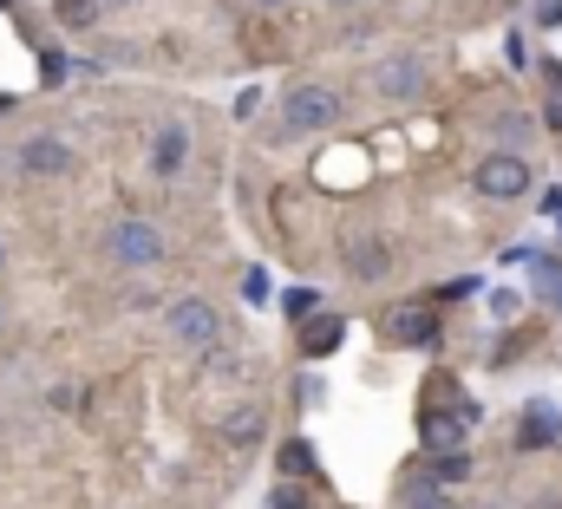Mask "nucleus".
Here are the masks:
<instances>
[{
    "label": "nucleus",
    "mask_w": 562,
    "mask_h": 509,
    "mask_svg": "<svg viewBox=\"0 0 562 509\" xmlns=\"http://www.w3.org/2000/svg\"><path fill=\"white\" fill-rule=\"evenodd\" d=\"M439 294H426V301H393V307H380V320H373V334H380V347H399V353H426V347H439Z\"/></svg>",
    "instance_id": "nucleus-1"
},
{
    "label": "nucleus",
    "mask_w": 562,
    "mask_h": 509,
    "mask_svg": "<svg viewBox=\"0 0 562 509\" xmlns=\"http://www.w3.org/2000/svg\"><path fill=\"white\" fill-rule=\"evenodd\" d=\"M334 124H340V92L334 85H295L275 105V137H314V131H334Z\"/></svg>",
    "instance_id": "nucleus-2"
},
{
    "label": "nucleus",
    "mask_w": 562,
    "mask_h": 509,
    "mask_svg": "<svg viewBox=\"0 0 562 509\" xmlns=\"http://www.w3.org/2000/svg\"><path fill=\"white\" fill-rule=\"evenodd\" d=\"M105 255H111L118 268H157V262L170 255V242H164V229H157V222H144V216H124V222H111V235H105Z\"/></svg>",
    "instance_id": "nucleus-3"
},
{
    "label": "nucleus",
    "mask_w": 562,
    "mask_h": 509,
    "mask_svg": "<svg viewBox=\"0 0 562 509\" xmlns=\"http://www.w3.org/2000/svg\"><path fill=\"white\" fill-rule=\"evenodd\" d=\"M367 85H373V98L406 105V98H419V92L432 85V59H426V52H393V59H380V65L367 72Z\"/></svg>",
    "instance_id": "nucleus-4"
},
{
    "label": "nucleus",
    "mask_w": 562,
    "mask_h": 509,
    "mask_svg": "<svg viewBox=\"0 0 562 509\" xmlns=\"http://www.w3.org/2000/svg\"><path fill=\"white\" fill-rule=\"evenodd\" d=\"M170 340L177 347H196V353H216L223 347V314L210 301H170Z\"/></svg>",
    "instance_id": "nucleus-5"
},
{
    "label": "nucleus",
    "mask_w": 562,
    "mask_h": 509,
    "mask_svg": "<svg viewBox=\"0 0 562 509\" xmlns=\"http://www.w3.org/2000/svg\"><path fill=\"white\" fill-rule=\"evenodd\" d=\"M471 183H478V196H491V203H517V196L530 190V163H524L517 150H491Z\"/></svg>",
    "instance_id": "nucleus-6"
},
{
    "label": "nucleus",
    "mask_w": 562,
    "mask_h": 509,
    "mask_svg": "<svg viewBox=\"0 0 562 509\" xmlns=\"http://www.w3.org/2000/svg\"><path fill=\"white\" fill-rule=\"evenodd\" d=\"M20 170H26V177H72V170H79V150H72L65 137L39 131V137L20 144Z\"/></svg>",
    "instance_id": "nucleus-7"
},
{
    "label": "nucleus",
    "mask_w": 562,
    "mask_h": 509,
    "mask_svg": "<svg viewBox=\"0 0 562 509\" xmlns=\"http://www.w3.org/2000/svg\"><path fill=\"white\" fill-rule=\"evenodd\" d=\"M550 445H562L557 399H530V412H524V425H517V451H550Z\"/></svg>",
    "instance_id": "nucleus-8"
},
{
    "label": "nucleus",
    "mask_w": 562,
    "mask_h": 509,
    "mask_svg": "<svg viewBox=\"0 0 562 509\" xmlns=\"http://www.w3.org/2000/svg\"><path fill=\"white\" fill-rule=\"evenodd\" d=\"M295 340H301V353H308V360H327V353H340V340H347V320L321 307V314H308V320H301V334H295Z\"/></svg>",
    "instance_id": "nucleus-9"
},
{
    "label": "nucleus",
    "mask_w": 562,
    "mask_h": 509,
    "mask_svg": "<svg viewBox=\"0 0 562 509\" xmlns=\"http://www.w3.org/2000/svg\"><path fill=\"white\" fill-rule=\"evenodd\" d=\"M347 268H354V281H386V268H393L386 235H354L347 242Z\"/></svg>",
    "instance_id": "nucleus-10"
},
{
    "label": "nucleus",
    "mask_w": 562,
    "mask_h": 509,
    "mask_svg": "<svg viewBox=\"0 0 562 509\" xmlns=\"http://www.w3.org/2000/svg\"><path fill=\"white\" fill-rule=\"evenodd\" d=\"M183 163H190V131H183V124H164V131L151 137V170H157V177L170 183V177H177Z\"/></svg>",
    "instance_id": "nucleus-11"
},
{
    "label": "nucleus",
    "mask_w": 562,
    "mask_h": 509,
    "mask_svg": "<svg viewBox=\"0 0 562 509\" xmlns=\"http://www.w3.org/2000/svg\"><path fill=\"white\" fill-rule=\"evenodd\" d=\"M399 504H406V509H458V504H452V490H445V484H439L432 471H426V477H406Z\"/></svg>",
    "instance_id": "nucleus-12"
},
{
    "label": "nucleus",
    "mask_w": 562,
    "mask_h": 509,
    "mask_svg": "<svg viewBox=\"0 0 562 509\" xmlns=\"http://www.w3.org/2000/svg\"><path fill=\"white\" fill-rule=\"evenodd\" d=\"M52 13H59V26H65V33H92V26H98V13H105V0H52Z\"/></svg>",
    "instance_id": "nucleus-13"
},
{
    "label": "nucleus",
    "mask_w": 562,
    "mask_h": 509,
    "mask_svg": "<svg viewBox=\"0 0 562 509\" xmlns=\"http://www.w3.org/2000/svg\"><path fill=\"white\" fill-rule=\"evenodd\" d=\"M223 438L229 445H255L262 438V405H236V419L223 425Z\"/></svg>",
    "instance_id": "nucleus-14"
},
{
    "label": "nucleus",
    "mask_w": 562,
    "mask_h": 509,
    "mask_svg": "<svg viewBox=\"0 0 562 509\" xmlns=\"http://www.w3.org/2000/svg\"><path fill=\"white\" fill-rule=\"evenodd\" d=\"M282 471H288V477H314V471H321V464H314V445H308V438H288V445H282Z\"/></svg>",
    "instance_id": "nucleus-15"
},
{
    "label": "nucleus",
    "mask_w": 562,
    "mask_h": 509,
    "mask_svg": "<svg viewBox=\"0 0 562 509\" xmlns=\"http://www.w3.org/2000/svg\"><path fill=\"white\" fill-rule=\"evenodd\" d=\"M426 471H432L439 484H465V477H471V458H465V451H432Z\"/></svg>",
    "instance_id": "nucleus-16"
},
{
    "label": "nucleus",
    "mask_w": 562,
    "mask_h": 509,
    "mask_svg": "<svg viewBox=\"0 0 562 509\" xmlns=\"http://www.w3.org/2000/svg\"><path fill=\"white\" fill-rule=\"evenodd\" d=\"M530 281H537L543 301H562V262L557 255H537V262H530Z\"/></svg>",
    "instance_id": "nucleus-17"
},
{
    "label": "nucleus",
    "mask_w": 562,
    "mask_h": 509,
    "mask_svg": "<svg viewBox=\"0 0 562 509\" xmlns=\"http://www.w3.org/2000/svg\"><path fill=\"white\" fill-rule=\"evenodd\" d=\"M282 314L301 327L308 314H321V288H288V294H282Z\"/></svg>",
    "instance_id": "nucleus-18"
},
{
    "label": "nucleus",
    "mask_w": 562,
    "mask_h": 509,
    "mask_svg": "<svg viewBox=\"0 0 562 509\" xmlns=\"http://www.w3.org/2000/svg\"><path fill=\"white\" fill-rule=\"evenodd\" d=\"M543 78H550V105H543V124L562 131V59H543Z\"/></svg>",
    "instance_id": "nucleus-19"
},
{
    "label": "nucleus",
    "mask_w": 562,
    "mask_h": 509,
    "mask_svg": "<svg viewBox=\"0 0 562 509\" xmlns=\"http://www.w3.org/2000/svg\"><path fill=\"white\" fill-rule=\"evenodd\" d=\"M65 72H72V59H65L59 46H46V52H39V85H65Z\"/></svg>",
    "instance_id": "nucleus-20"
},
{
    "label": "nucleus",
    "mask_w": 562,
    "mask_h": 509,
    "mask_svg": "<svg viewBox=\"0 0 562 509\" xmlns=\"http://www.w3.org/2000/svg\"><path fill=\"white\" fill-rule=\"evenodd\" d=\"M46 405H52V412H85V386H79V379H65V386H52V392H46Z\"/></svg>",
    "instance_id": "nucleus-21"
},
{
    "label": "nucleus",
    "mask_w": 562,
    "mask_h": 509,
    "mask_svg": "<svg viewBox=\"0 0 562 509\" xmlns=\"http://www.w3.org/2000/svg\"><path fill=\"white\" fill-rule=\"evenodd\" d=\"M268 509H308V490H301V484H275Z\"/></svg>",
    "instance_id": "nucleus-22"
},
{
    "label": "nucleus",
    "mask_w": 562,
    "mask_h": 509,
    "mask_svg": "<svg viewBox=\"0 0 562 509\" xmlns=\"http://www.w3.org/2000/svg\"><path fill=\"white\" fill-rule=\"evenodd\" d=\"M242 301H249V307H262V301H268V275H262V268H249V281H242Z\"/></svg>",
    "instance_id": "nucleus-23"
},
{
    "label": "nucleus",
    "mask_w": 562,
    "mask_h": 509,
    "mask_svg": "<svg viewBox=\"0 0 562 509\" xmlns=\"http://www.w3.org/2000/svg\"><path fill=\"white\" fill-rule=\"evenodd\" d=\"M432 294H439V301H471V294H478V281H445V288H432Z\"/></svg>",
    "instance_id": "nucleus-24"
},
{
    "label": "nucleus",
    "mask_w": 562,
    "mask_h": 509,
    "mask_svg": "<svg viewBox=\"0 0 562 509\" xmlns=\"http://www.w3.org/2000/svg\"><path fill=\"white\" fill-rule=\"evenodd\" d=\"M498 131H504V137H524V131H530V118H524V111H504V118H498Z\"/></svg>",
    "instance_id": "nucleus-25"
},
{
    "label": "nucleus",
    "mask_w": 562,
    "mask_h": 509,
    "mask_svg": "<svg viewBox=\"0 0 562 509\" xmlns=\"http://www.w3.org/2000/svg\"><path fill=\"white\" fill-rule=\"evenodd\" d=\"M537 20L543 26H562V0H537Z\"/></svg>",
    "instance_id": "nucleus-26"
},
{
    "label": "nucleus",
    "mask_w": 562,
    "mask_h": 509,
    "mask_svg": "<svg viewBox=\"0 0 562 509\" xmlns=\"http://www.w3.org/2000/svg\"><path fill=\"white\" fill-rule=\"evenodd\" d=\"M537 509H562V497H543V504H537Z\"/></svg>",
    "instance_id": "nucleus-27"
},
{
    "label": "nucleus",
    "mask_w": 562,
    "mask_h": 509,
    "mask_svg": "<svg viewBox=\"0 0 562 509\" xmlns=\"http://www.w3.org/2000/svg\"><path fill=\"white\" fill-rule=\"evenodd\" d=\"M255 7H288V0H255Z\"/></svg>",
    "instance_id": "nucleus-28"
},
{
    "label": "nucleus",
    "mask_w": 562,
    "mask_h": 509,
    "mask_svg": "<svg viewBox=\"0 0 562 509\" xmlns=\"http://www.w3.org/2000/svg\"><path fill=\"white\" fill-rule=\"evenodd\" d=\"M0 327H7V301H0Z\"/></svg>",
    "instance_id": "nucleus-29"
},
{
    "label": "nucleus",
    "mask_w": 562,
    "mask_h": 509,
    "mask_svg": "<svg viewBox=\"0 0 562 509\" xmlns=\"http://www.w3.org/2000/svg\"><path fill=\"white\" fill-rule=\"evenodd\" d=\"M0 268H7V249H0Z\"/></svg>",
    "instance_id": "nucleus-30"
},
{
    "label": "nucleus",
    "mask_w": 562,
    "mask_h": 509,
    "mask_svg": "<svg viewBox=\"0 0 562 509\" xmlns=\"http://www.w3.org/2000/svg\"><path fill=\"white\" fill-rule=\"evenodd\" d=\"M0 7H13V0H0Z\"/></svg>",
    "instance_id": "nucleus-31"
}]
</instances>
